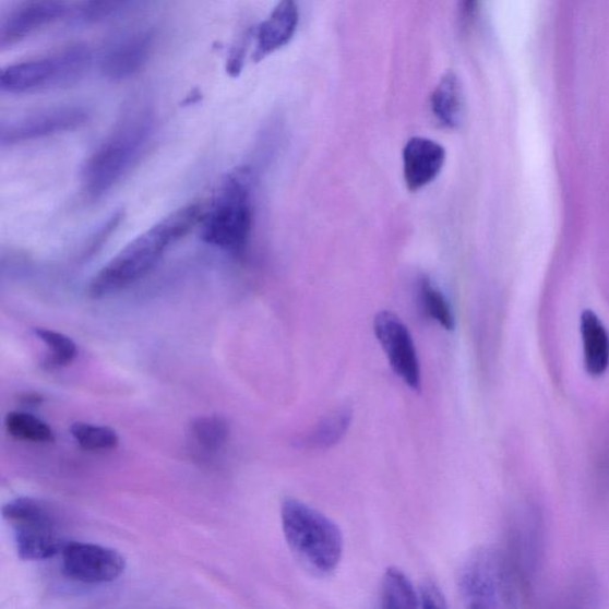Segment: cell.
Masks as SVG:
<instances>
[{
  "mask_svg": "<svg viewBox=\"0 0 609 609\" xmlns=\"http://www.w3.org/2000/svg\"><path fill=\"white\" fill-rule=\"evenodd\" d=\"M251 31L243 34L234 45L227 62V73L237 77L241 74L246 61L247 49L250 43Z\"/></svg>",
  "mask_w": 609,
  "mask_h": 609,
  "instance_id": "25",
  "label": "cell"
},
{
  "mask_svg": "<svg viewBox=\"0 0 609 609\" xmlns=\"http://www.w3.org/2000/svg\"><path fill=\"white\" fill-rule=\"evenodd\" d=\"M353 420V409L346 405L335 409L315 423L303 437L302 444L308 449H327L336 445L348 432Z\"/></svg>",
  "mask_w": 609,
  "mask_h": 609,
  "instance_id": "18",
  "label": "cell"
},
{
  "mask_svg": "<svg viewBox=\"0 0 609 609\" xmlns=\"http://www.w3.org/2000/svg\"><path fill=\"white\" fill-rule=\"evenodd\" d=\"M20 403L24 404L25 406H37L44 403L43 395L37 393H24L20 396Z\"/></svg>",
  "mask_w": 609,
  "mask_h": 609,
  "instance_id": "28",
  "label": "cell"
},
{
  "mask_svg": "<svg viewBox=\"0 0 609 609\" xmlns=\"http://www.w3.org/2000/svg\"><path fill=\"white\" fill-rule=\"evenodd\" d=\"M431 111L442 127L456 129L461 126L465 101L462 88L454 72H447L433 91L431 96Z\"/></svg>",
  "mask_w": 609,
  "mask_h": 609,
  "instance_id": "16",
  "label": "cell"
},
{
  "mask_svg": "<svg viewBox=\"0 0 609 609\" xmlns=\"http://www.w3.org/2000/svg\"><path fill=\"white\" fill-rule=\"evenodd\" d=\"M479 0H459V12L463 23L470 24L478 12Z\"/></svg>",
  "mask_w": 609,
  "mask_h": 609,
  "instance_id": "27",
  "label": "cell"
},
{
  "mask_svg": "<svg viewBox=\"0 0 609 609\" xmlns=\"http://www.w3.org/2000/svg\"><path fill=\"white\" fill-rule=\"evenodd\" d=\"M5 428L13 439L34 442H55L56 435L44 420L28 413H11L5 418Z\"/></svg>",
  "mask_w": 609,
  "mask_h": 609,
  "instance_id": "20",
  "label": "cell"
},
{
  "mask_svg": "<svg viewBox=\"0 0 609 609\" xmlns=\"http://www.w3.org/2000/svg\"><path fill=\"white\" fill-rule=\"evenodd\" d=\"M419 595V607L422 608H446V600L444 594L439 587L431 582L422 585L418 590Z\"/></svg>",
  "mask_w": 609,
  "mask_h": 609,
  "instance_id": "26",
  "label": "cell"
},
{
  "mask_svg": "<svg viewBox=\"0 0 609 609\" xmlns=\"http://www.w3.org/2000/svg\"><path fill=\"white\" fill-rule=\"evenodd\" d=\"M282 522L287 545L304 569L317 576L336 571L344 540L333 521L304 502L287 498L282 505Z\"/></svg>",
  "mask_w": 609,
  "mask_h": 609,
  "instance_id": "2",
  "label": "cell"
},
{
  "mask_svg": "<svg viewBox=\"0 0 609 609\" xmlns=\"http://www.w3.org/2000/svg\"><path fill=\"white\" fill-rule=\"evenodd\" d=\"M129 2L130 0H84L79 12L86 23H99L118 15Z\"/></svg>",
  "mask_w": 609,
  "mask_h": 609,
  "instance_id": "24",
  "label": "cell"
},
{
  "mask_svg": "<svg viewBox=\"0 0 609 609\" xmlns=\"http://www.w3.org/2000/svg\"><path fill=\"white\" fill-rule=\"evenodd\" d=\"M205 214L202 203H191L171 212L99 271L91 282L89 295L108 297L139 283L157 266L171 246L203 222Z\"/></svg>",
  "mask_w": 609,
  "mask_h": 609,
  "instance_id": "1",
  "label": "cell"
},
{
  "mask_svg": "<svg viewBox=\"0 0 609 609\" xmlns=\"http://www.w3.org/2000/svg\"><path fill=\"white\" fill-rule=\"evenodd\" d=\"M35 335L48 347L50 355L43 363L47 370L71 365L77 355L75 343L68 336L49 329H35Z\"/></svg>",
  "mask_w": 609,
  "mask_h": 609,
  "instance_id": "22",
  "label": "cell"
},
{
  "mask_svg": "<svg viewBox=\"0 0 609 609\" xmlns=\"http://www.w3.org/2000/svg\"><path fill=\"white\" fill-rule=\"evenodd\" d=\"M153 129L148 108L129 111L112 134L92 155L83 171V187L91 196L108 193L134 167Z\"/></svg>",
  "mask_w": 609,
  "mask_h": 609,
  "instance_id": "3",
  "label": "cell"
},
{
  "mask_svg": "<svg viewBox=\"0 0 609 609\" xmlns=\"http://www.w3.org/2000/svg\"><path fill=\"white\" fill-rule=\"evenodd\" d=\"M91 62L86 45H72L46 58L8 65L0 74V88L13 95L69 88L82 81Z\"/></svg>",
  "mask_w": 609,
  "mask_h": 609,
  "instance_id": "4",
  "label": "cell"
},
{
  "mask_svg": "<svg viewBox=\"0 0 609 609\" xmlns=\"http://www.w3.org/2000/svg\"><path fill=\"white\" fill-rule=\"evenodd\" d=\"M243 175L230 176L202 222L203 241L225 253H246L253 230V202Z\"/></svg>",
  "mask_w": 609,
  "mask_h": 609,
  "instance_id": "5",
  "label": "cell"
},
{
  "mask_svg": "<svg viewBox=\"0 0 609 609\" xmlns=\"http://www.w3.org/2000/svg\"><path fill=\"white\" fill-rule=\"evenodd\" d=\"M88 114L77 106H60L31 115L2 129V142L13 144L75 130L87 122Z\"/></svg>",
  "mask_w": 609,
  "mask_h": 609,
  "instance_id": "11",
  "label": "cell"
},
{
  "mask_svg": "<svg viewBox=\"0 0 609 609\" xmlns=\"http://www.w3.org/2000/svg\"><path fill=\"white\" fill-rule=\"evenodd\" d=\"M378 341L385 351L393 372L414 391L421 387L420 365L413 336L401 318L393 312H380L374 320Z\"/></svg>",
  "mask_w": 609,
  "mask_h": 609,
  "instance_id": "9",
  "label": "cell"
},
{
  "mask_svg": "<svg viewBox=\"0 0 609 609\" xmlns=\"http://www.w3.org/2000/svg\"><path fill=\"white\" fill-rule=\"evenodd\" d=\"M419 300L421 310L430 320L446 330L454 329V315L449 303L439 288L432 285L429 277L423 276L419 285Z\"/></svg>",
  "mask_w": 609,
  "mask_h": 609,
  "instance_id": "23",
  "label": "cell"
},
{
  "mask_svg": "<svg viewBox=\"0 0 609 609\" xmlns=\"http://www.w3.org/2000/svg\"><path fill=\"white\" fill-rule=\"evenodd\" d=\"M155 45V34L142 31L129 35L106 50L100 60V71L114 82L139 74L151 59Z\"/></svg>",
  "mask_w": 609,
  "mask_h": 609,
  "instance_id": "12",
  "label": "cell"
},
{
  "mask_svg": "<svg viewBox=\"0 0 609 609\" xmlns=\"http://www.w3.org/2000/svg\"><path fill=\"white\" fill-rule=\"evenodd\" d=\"M299 22L297 0H280L258 29L254 61L260 62L292 39Z\"/></svg>",
  "mask_w": 609,
  "mask_h": 609,
  "instance_id": "14",
  "label": "cell"
},
{
  "mask_svg": "<svg viewBox=\"0 0 609 609\" xmlns=\"http://www.w3.org/2000/svg\"><path fill=\"white\" fill-rule=\"evenodd\" d=\"M61 553L64 575L81 584H109L126 571L123 556L109 548L73 541Z\"/></svg>",
  "mask_w": 609,
  "mask_h": 609,
  "instance_id": "8",
  "label": "cell"
},
{
  "mask_svg": "<svg viewBox=\"0 0 609 609\" xmlns=\"http://www.w3.org/2000/svg\"><path fill=\"white\" fill-rule=\"evenodd\" d=\"M64 0H23L0 24V47L7 49L23 41L68 15Z\"/></svg>",
  "mask_w": 609,
  "mask_h": 609,
  "instance_id": "10",
  "label": "cell"
},
{
  "mask_svg": "<svg viewBox=\"0 0 609 609\" xmlns=\"http://www.w3.org/2000/svg\"><path fill=\"white\" fill-rule=\"evenodd\" d=\"M202 99V95L201 92L198 89H194L191 92V95L188 96L187 100H184V103L187 104H194L196 101H200Z\"/></svg>",
  "mask_w": 609,
  "mask_h": 609,
  "instance_id": "29",
  "label": "cell"
},
{
  "mask_svg": "<svg viewBox=\"0 0 609 609\" xmlns=\"http://www.w3.org/2000/svg\"><path fill=\"white\" fill-rule=\"evenodd\" d=\"M457 585L468 608H506L516 600V587L504 556L494 549H479L462 563Z\"/></svg>",
  "mask_w": 609,
  "mask_h": 609,
  "instance_id": "6",
  "label": "cell"
},
{
  "mask_svg": "<svg viewBox=\"0 0 609 609\" xmlns=\"http://www.w3.org/2000/svg\"><path fill=\"white\" fill-rule=\"evenodd\" d=\"M581 334L587 373L602 377L609 367V335L597 314L589 310L582 313Z\"/></svg>",
  "mask_w": 609,
  "mask_h": 609,
  "instance_id": "15",
  "label": "cell"
},
{
  "mask_svg": "<svg viewBox=\"0 0 609 609\" xmlns=\"http://www.w3.org/2000/svg\"><path fill=\"white\" fill-rule=\"evenodd\" d=\"M229 437V422L219 416L196 418L189 429V439L194 453L206 459L218 455L228 444Z\"/></svg>",
  "mask_w": 609,
  "mask_h": 609,
  "instance_id": "17",
  "label": "cell"
},
{
  "mask_svg": "<svg viewBox=\"0 0 609 609\" xmlns=\"http://www.w3.org/2000/svg\"><path fill=\"white\" fill-rule=\"evenodd\" d=\"M71 433L76 443L91 453L111 452L119 444L118 433L109 427L75 422L71 427Z\"/></svg>",
  "mask_w": 609,
  "mask_h": 609,
  "instance_id": "21",
  "label": "cell"
},
{
  "mask_svg": "<svg viewBox=\"0 0 609 609\" xmlns=\"http://www.w3.org/2000/svg\"><path fill=\"white\" fill-rule=\"evenodd\" d=\"M445 156L441 144L423 138L410 139L403 152L406 188L418 192L428 187L441 174Z\"/></svg>",
  "mask_w": 609,
  "mask_h": 609,
  "instance_id": "13",
  "label": "cell"
},
{
  "mask_svg": "<svg viewBox=\"0 0 609 609\" xmlns=\"http://www.w3.org/2000/svg\"><path fill=\"white\" fill-rule=\"evenodd\" d=\"M380 601L382 608H418L419 595L407 575L393 566L383 575Z\"/></svg>",
  "mask_w": 609,
  "mask_h": 609,
  "instance_id": "19",
  "label": "cell"
},
{
  "mask_svg": "<svg viewBox=\"0 0 609 609\" xmlns=\"http://www.w3.org/2000/svg\"><path fill=\"white\" fill-rule=\"evenodd\" d=\"M3 516L15 529L17 552L22 560H48L68 546L61 534L58 514L43 500H12L3 507Z\"/></svg>",
  "mask_w": 609,
  "mask_h": 609,
  "instance_id": "7",
  "label": "cell"
}]
</instances>
